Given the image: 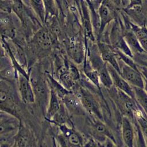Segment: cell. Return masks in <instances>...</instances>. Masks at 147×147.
I'll return each mask as SVG.
<instances>
[{"label":"cell","mask_w":147,"mask_h":147,"mask_svg":"<svg viewBox=\"0 0 147 147\" xmlns=\"http://www.w3.org/2000/svg\"><path fill=\"white\" fill-rule=\"evenodd\" d=\"M26 106L20 98L16 80L0 79V111L14 115L22 121L28 113Z\"/></svg>","instance_id":"1"},{"label":"cell","mask_w":147,"mask_h":147,"mask_svg":"<svg viewBox=\"0 0 147 147\" xmlns=\"http://www.w3.org/2000/svg\"><path fill=\"white\" fill-rule=\"evenodd\" d=\"M29 78L35 95V103L45 118L49 98V87L45 71L42 72L41 65L31 67L29 69Z\"/></svg>","instance_id":"2"},{"label":"cell","mask_w":147,"mask_h":147,"mask_svg":"<svg viewBox=\"0 0 147 147\" xmlns=\"http://www.w3.org/2000/svg\"><path fill=\"white\" fill-rule=\"evenodd\" d=\"M72 92H75L80 99L87 113L100 120H103L101 108L96 98L92 92L80 81Z\"/></svg>","instance_id":"3"},{"label":"cell","mask_w":147,"mask_h":147,"mask_svg":"<svg viewBox=\"0 0 147 147\" xmlns=\"http://www.w3.org/2000/svg\"><path fill=\"white\" fill-rule=\"evenodd\" d=\"M21 121L17 117L0 111V140L14 138L20 127Z\"/></svg>","instance_id":"4"},{"label":"cell","mask_w":147,"mask_h":147,"mask_svg":"<svg viewBox=\"0 0 147 147\" xmlns=\"http://www.w3.org/2000/svg\"><path fill=\"white\" fill-rule=\"evenodd\" d=\"M16 84L22 102L26 106L35 104V95L29 76L17 72Z\"/></svg>","instance_id":"5"},{"label":"cell","mask_w":147,"mask_h":147,"mask_svg":"<svg viewBox=\"0 0 147 147\" xmlns=\"http://www.w3.org/2000/svg\"><path fill=\"white\" fill-rule=\"evenodd\" d=\"M109 38V43L115 49L119 50L131 57H133L134 55L124 39L122 29L117 19L114 20L111 29Z\"/></svg>","instance_id":"6"},{"label":"cell","mask_w":147,"mask_h":147,"mask_svg":"<svg viewBox=\"0 0 147 147\" xmlns=\"http://www.w3.org/2000/svg\"><path fill=\"white\" fill-rule=\"evenodd\" d=\"M118 61L120 67V74L121 76L132 87L144 88V80L140 71L130 67L119 60Z\"/></svg>","instance_id":"7"},{"label":"cell","mask_w":147,"mask_h":147,"mask_svg":"<svg viewBox=\"0 0 147 147\" xmlns=\"http://www.w3.org/2000/svg\"><path fill=\"white\" fill-rule=\"evenodd\" d=\"M62 102L71 117L85 116L87 112L78 95L72 91H69L63 98Z\"/></svg>","instance_id":"8"},{"label":"cell","mask_w":147,"mask_h":147,"mask_svg":"<svg viewBox=\"0 0 147 147\" xmlns=\"http://www.w3.org/2000/svg\"><path fill=\"white\" fill-rule=\"evenodd\" d=\"M96 45L102 60L120 74V67L114 48L110 43L102 41H97Z\"/></svg>","instance_id":"9"},{"label":"cell","mask_w":147,"mask_h":147,"mask_svg":"<svg viewBox=\"0 0 147 147\" xmlns=\"http://www.w3.org/2000/svg\"><path fill=\"white\" fill-rule=\"evenodd\" d=\"M16 147H35V140L29 126L21 121L18 131L14 137Z\"/></svg>","instance_id":"10"},{"label":"cell","mask_w":147,"mask_h":147,"mask_svg":"<svg viewBox=\"0 0 147 147\" xmlns=\"http://www.w3.org/2000/svg\"><path fill=\"white\" fill-rule=\"evenodd\" d=\"M107 65L112 79L113 86L117 89L122 91L134 99V93L133 87L111 65L109 64H107Z\"/></svg>","instance_id":"11"},{"label":"cell","mask_w":147,"mask_h":147,"mask_svg":"<svg viewBox=\"0 0 147 147\" xmlns=\"http://www.w3.org/2000/svg\"><path fill=\"white\" fill-rule=\"evenodd\" d=\"M98 14L100 20V28L96 36L97 41H99L102 36L106 26L113 21L115 20V14L104 0L98 9Z\"/></svg>","instance_id":"12"},{"label":"cell","mask_w":147,"mask_h":147,"mask_svg":"<svg viewBox=\"0 0 147 147\" xmlns=\"http://www.w3.org/2000/svg\"><path fill=\"white\" fill-rule=\"evenodd\" d=\"M32 42L38 49L45 51L52 48L53 38L51 31L47 28L42 27L36 33Z\"/></svg>","instance_id":"13"},{"label":"cell","mask_w":147,"mask_h":147,"mask_svg":"<svg viewBox=\"0 0 147 147\" xmlns=\"http://www.w3.org/2000/svg\"><path fill=\"white\" fill-rule=\"evenodd\" d=\"M80 9L82 17V22L84 33L86 37H87L91 41H95V36L94 33L90 13L88 10L89 7L87 3L84 0H80Z\"/></svg>","instance_id":"14"},{"label":"cell","mask_w":147,"mask_h":147,"mask_svg":"<svg viewBox=\"0 0 147 147\" xmlns=\"http://www.w3.org/2000/svg\"><path fill=\"white\" fill-rule=\"evenodd\" d=\"M67 53L71 60L76 64L83 63L86 57V51L84 45L79 41H71L67 48Z\"/></svg>","instance_id":"15"},{"label":"cell","mask_w":147,"mask_h":147,"mask_svg":"<svg viewBox=\"0 0 147 147\" xmlns=\"http://www.w3.org/2000/svg\"><path fill=\"white\" fill-rule=\"evenodd\" d=\"M122 137L126 147H134L135 134L129 118L123 116L122 119Z\"/></svg>","instance_id":"16"},{"label":"cell","mask_w":147,"mask_h":147,"mask_svg":"<svg viewBox=\"0 0 147 147\" xmlns=\"http://www.w3.org/2000/svg\"><path fill=\"white\" fill-rule=\"evenodd\" d=\"M122 33L124 39L133 55L145 53L138 38L131 29L126 28L122 30Z\"/></svg>","instance_id":"17"},{"label":"cell","mask_w":147,"mask_h":147,"mask_svg":"<svg viewBox=\"0 0 147 147\" xmlns=\"http://www.w3.org/2000/svg\"><path fill=\"white\" fill-rule=\"evenodd\" d=\"M49 98L44 119L48 122L54 116L60 109L62 104V100L56 93L49 88Z\"/></svg>","instance_id":"18"},{"label":"cell","mask_w":147,"mask_h":147,"mask_svg":"<svg viewBox=\"0 0 147 147\" xmlns=\"http://www.w3.org/2000/svg\"><path fill=\"white\" fill-rule=\"evenodd\" d=\"M83 72L84 76L87 80L91 82V83L96 88L100 89L101 84L100 82L99 73L97 70L93 68L90 64L86 61V58L84 60Z\"/></svg>","instance_id":"19"},{"label":"cell","mask_w":147,"mask_h":147,"mask_svg":"<svg viewBox=\"0 0 147 147\" xmlns=\"http://www.w3.org/2000/svg\"><path fill=\"white\" fill-rule=\"evenodd\" d=\"M134 93V100L140 106L147 115V92L139 87H133Z\"/></svg>","instance_id":"20"},{"label":"cell","mask_w":147,"mask_h":147,"mask_svg":"<svg viewBox=\"0 0 147 147\" xmlns=\"http://www.w3.org/2000/svg\"><path fill=\"white\" fill-rule=\"evenodd\" d=\"M99 73L101 85L107 88H111L113 86L111 77L107 68V63L97 70Z\"/></svg>","instance_id":"21"},{"label":"cell","mask_w":147,"mask_h":147,"mask_svg":"<svg viewBox=\"0 0 147 147\" xmlns=\"http://www.w3.org/2000/svg\"><path fill=\"white\" fill-rule=\"evenodd\" d=\"M30 6L42 24L45 23L46 13L42 0H29Z\"/></svg>","instance_id":"22"},{"label":"cell","mask_w":147,"mask_h":147,"mask_svg":"<svg viewBox=\"0 0 147 147\" xmlns=\"http://www.w3.org/2000/svg\"><path fill=\"white\" fill-rule=\"evenodd\" d=\"M26 9L21 0H12V10L23 24H25L27 18L28 13Z\"/></svg>","instance_id":"23"},{"label":"cell","mask_w":147,"mask_h":147,"mask_svg":"<svg viewBox=\"0 0 147 147\" xmlns=\"http://www.w3.org/2000/svg\"><path fill=\"white\" fill-rule=\"evenodd\" d=\"M46 13V20L50 16H56L57 13L55 0H42Z\"/></svg>","instance_id":"24"},{"label":"cell","mask_w":147,"mask_h":147,"mask_svg":"<svg viewBox=\"0 0 147 147\" xmlns=\"http://www.w3.org/2000/svg\"><path fill=\"white\" fill-rule=\"evenodd\" d=\"M139 112L140 111H138L136 113L137 122L144 136L145 139L147 140V119L141 114H138Z\"/></svg>","instance_id":"25"},{"label":"cell","mask_w":147,"mask_h":147,"mask_svg":"<svg viewBox=\"0 0 147 147\" xmlns=\"http://www.w3.org/2000/svg\"><path fill=\"white\" fill-rule=\"evenodd\" d=\"M0 11L10 13L12 11V0H0Z\"/></svg>","instance_id":"26"},{"label":"cell","mask_w":147,"mask_h":147,"mask_svg":"<svg viewBox=\"0 0 147 147\" xmlns=\"http://www.w3.org/2000/svg\"><path fill=\"white\" fill-rule=\"evenodd\" d=\"M129 3L125 7V10H130L133 9L141 8L142 6V0H129Z\"/></svg>","instance_id":"27"},{"label":"cell","mask_w":147,"mask_h":147,"mask_svg":"<svg viewBox=\"0 0 147 147\" xmlns=\"http://www.w3.org/2000/svg\"><path fill=\"white\" fill-rule=\"evenodd\" d=\"M11 66V61L9 57H0V72Z\"/></svg>","instance_id":"28"},{"label":"cell","mask_w":147,"mask_h":147,"mask_svg":"<svg viewBox=\"0 0 147 147\" xmlns=\"http://www.w3.org/2000/svg\"><path fill=\"white\" fill-rule=\"evenodd\" d=\"M82 147H100V146L94 138L91 137L86 138L84 137Z\"/></svg>","instance_id":"29"},{"label":"cell","mask_w":147,"mask_h":147,"mask_svg":"<svg viewBox=\"0 0 147 147\" xmlns=\"http://www.w3.org/2000/svg\"><path fill=\"white\" fill-rule=\"evenodd\" d=\"M7 56V53L5 48L4 44L2 42L0 39V57H4Z\"/></svg>","instance_id":"30"},{"label":"cell","mask_w":147,"mask_h":147,"mask_svg":"<svg viewBox=\"0 0 147 147\" xmlns=\"http://www.w3.org/2000/svg\"><path fill=\"white\" fill-rule=\"evenodd\" d=\"M105 147H117L116 145L114 143V141H113L112 140L106 138L105 140Z\"/></svg>","instance_id":"31"},{"label":"cell","mask_w":147,"mask_h":147,"mask_svg":"<svg viewBox=\"0 0 147 147\" xmlns=\"http://www.w3.org/2000/svg\"><path fill=\"white\" fill-rule=\"evenodd\" d=\"M140 65L145 67L147 68V61H144V60H141L140 61Z\"/></svg>","instance_id":"32"},{"label":"cell","mask_w":147,"mask_h":147,"mask_svg":"<svg viewBox=\"0 0 147 147\" xmlns=\"http://www.w3.org/2000/svg\"><path fill=\"white\" fill-rule=\"evenodd\" d=\"M75 2H76V3H77V5L79 6H80V0H74Z\"/></svg>","instance_id":"33"},{"label":"cell","mask_w":147,"mask_h":147,"mask_svg":"<svg viewBox=\"0 0 147 147\" xmlns=\"http://www.w3.org/2000/svg\"><path fill=\"white\" fill-rule=\"evenodd\" d=\"M0 79H3V76H2V74H1V72H0Z\"/></svg>","instance_id":"34"},{"label":"cell","mask_w":147,"mask_h":147,"mask_svg":"<svg viewBox=\"0 0 147 147\" xmlns=\"http://www.w3.org/2000/svg\"><path fill=\"white\" fill-rule=\"evenodd\" d=\"M0 38H1V36H0Z\"/></svg>","instance_id":"35"}]
</instances>
